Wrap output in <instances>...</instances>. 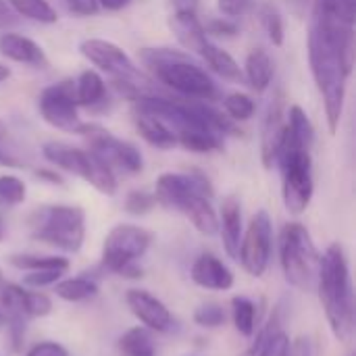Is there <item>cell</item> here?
Returning a JSON list of instances; mask_svg holds the SVG:
<instances>
[{"label":"cell","mask_w":356,"mask_h":356,"mask_svg":"<svg viewBox=\"0 0 356 356\" xmlns=\"http://www.w3.org/2000/svg\"><path fill=\"white\" fill-rule=\"evenodd\" d=\"M355 31L313 13L309 60L317 90L323 98L327 127L332 134H336L342 121L346 81L350 77V67L355 65Z\"/></svg>","instance_id":"obj_1"},{"label":"cell","mask_w":356,"mask_h":356,"mask_svg":"<svg viewBox=\"0 0 356 356\" xmlns=\"http://www.w3.org/2000/svg\"><path fill=\"white\" fill-rule=\"evenodd\" d=\"M315 142V127L309 115L298 106H290L284 138L275 156V165L282 169V196L284 207L290 215H302L315 192L313 179V156L311 148Z\"/></svg>","instance_id":"obj_2"},{"label":"cell","mask_w":356,"mask_h":356,"mask_svg":"<svg viewBox=\"0 0 356 356\" xmlns=\"http://www.w3.org/2000/svg\"><path fill=\"white\" fill-rule=\"evenodd\" d=\"M319 300L338 342H348L355 334V292L348 257L342 244L334 242L321 254L317 286Z\"/></svg>","instance_id":"obj_3"},{"label":"cell","mask_w":356,"mask_h":356,"mask_svg":"<svg viewBox=\"0 0 356 356\" xmlns=\"http://www.w3.org/2000/svg\"><path fill=\"white\" fill-rule=\"evenodd\" d=\"M154 198L156 204L186 215L200 234L215 236L219 232V217L211 204L213 186L200 171L163 173L156 179Z\"/></svg>","instance_id":"obj_4"},{"label":"cell","mask_w":356,"mask_h":356,"mask_svg":"<svg viewBox=\"0 0 356 356\" xmlns=\"http://www.w3.org/2000/svg\"><path fill=\"white\" fill-rule=\"evenodd\" d=\"M142 65L159 79L163 86L171 88L184 98L213 102L219 98V88L213 77L196 65L184 50L173 48H142Z\"/></svg>","instance_id":"obj_5"},{"label":"cell","mask_w":356,"mask_h":356,"mask_svg":"<svg viewBox=\"0 0 356 356\" xmlns=\"http://www.w3.org/2000/svg\"><path fill=\"white\" fill-rule=\"evenodd\" d=\"M29 236L65 252H79L86 240V213L75 204H44L27 219Z\"/></svg>","instance_id":"obj_6"},{"label":"cell","mask_w":356,"mask_h":356,"mask_svg":"<svg viewBox=\"0 0 356 356\" xmlns=\"http://www.w3.org/2000/svg\"><path fill=\"white\" fill-rule=\"evenodd\" d=\"M280 265L290 286L313 292L317 286L321 254L302 223H286L280 234Z\"/></svg>","instance_id":"obj_7"},{"label":"cell","mask_w":356,"mask_h":356,"mask_svg":"<svg viewBox=\"0 0 356 356\" xmlns=\"http://www.w3.org/2000/svg\"><path fill=\"white\" fill-rule=\"evenodd\" d=\"M152 244V234L140 225L119 223L115 225L104 242L100 263L108 273H117L127 280L142 277V267H138V259L146 254Z\"/></svg>","instance_id":"obj_8"},{"label":"cell","mask_w":356,"mask_h":356,"mask_svg":"<svg viewBox=\"0 0 356 356\" xmlns=\"http://www.w3.org/2000/svg\"><path fill=\"white\" fill-rule=\"evenodd\" d=\"M42 154L50 165L81 177L83 181L94 186L100 194L113 196L117 192L115 173L104 163H100L90 150H81L65 142H46L42 146Z\"/></svg>","instance_id":"obj_9"},{"label":"cell","mask_w":356,"mask_h":356,"mask_svg":"<svg viewBox=\"0 0 356 356\" xmlns=\"http://www.w3.org/2000/svg\"><path fill=\"white\" fill-rule=\"evenodd\" d=\"M79 52L83 58H88L94 67L104 71L106 75L115 77V83L119 90H123L129 98H136L140 94H146L142 86L146 83L136 63L129 58V54L117 46L115 42L100 40V38H88L79 44Z\"/></svg>","instance_id":"obj_10"},{"label":"cell","mask_w":356,"mask_h":356,"mask_svg":"<svg viewBox=\"0 0 356 356\" xmlns=\"http://www.w3.org/2000/svg\"><path fill=\"white\" fill-rule=\"evenodd\" d=\"M79 136H83L88 140L90 152L104 163L113 173L115 171H123V173H140L144 169V159L142 152L125 142L119 140L117 136H113L111 131H106L100 125H92V123H83Z\"/></svg>","instance_id":"obj_11"},{"label":"cell","mask_w":356,"mask_h":356,"mask_svg":"<svg viewBox=\"0 0 356 356\" xmlns=\"http://www.w3.org/2000/svg\"><path fill=\"white\" fill-rule=\"evenodd\" d=\"M273 252V221L267 211H259L242 234L238 261L252 277H263Z\"/></svg>","instance_id":"obj_12"},{"label":"cell","mask_w":356,"mask_h":356,"mask_svg":"<svg viewBox=\"0 0 356 356\" xmlns=\"http://www.w3.org/2000/svg\"><path fill=\"white\" fill-rule=\"evenodd\" d=\"M38 111L42 119L54 129H60L67 134H79L83 127V121L79 119V113H77L75 81L71 79H63L58 83L44 88L38 98Z\"/></svg>","instance_id":"obj_13"},{"label":"cell","mask_w":356,"mask_h":356,"mask_svg":"<svg viewBox=\"0 0 356 356\" xmlns=\"http://www.w3.org/2000/svg\"><path fill=\"white\" fill-rule=\"evenodd\" d=\"M0 311L6 317L35 319L52 313V300L44 292H33L19 284L0 282Z\"/></svg>","instance_id":"obj_14"},{"label":"cell","mask_w":356,"mask_h":356,"mask_svg":"<svg viewBox=\"0 0 356 356\" xmlns=\"http://www.w3.org/2000/svg\"><path fill=\"white\" fill-rule=\"evenodd\" d=\"M125 305L131 311V315L150 332H169L173 327L171 311L161 298H156L148 290H138V288L127 290Z\"/></svg>","instance_id":"obj_15"},{"label":"cell","mask_w":356,"mask_h":356,"mask_svg":"<svg viewBox=\"0 0 356 356\" xmlns=\"http://www.w3.org/2000/svg\"><path fill=\"white\" fill-rule=\"evenodd\" d=\"M286 102H284V94L277 92L265 113L263 119V127H261V161L265 165V169H271L275 165V156L284 138V129H286Z\"/></svg>","instance_id":"obj_16"},{"label":"cell","mask_w":356,"mask_h":356,"mask_svg":"<svg viewBox=\"0 0 356 356\" xmlns=\"http://www.w3.org/2000/svg\"><path fill=\"white\" fill-rule=\"evenodd\" d=\"M190 277L196 286L213 292H227L234 288L232 269L213 252H202L196 257L190 269Z\"/></svg>","instance_id":"obj_17"},{"label":"cell","mask_w":356,"mask_h":356,"mask_svg":"<svg viewBox=\"0 0 356 356\" xmlns=\"http://www.w3.org/2000/svg\"><path fill=\"white\" fill-rule=\"evenodd\" d=\"M217 234H221L225 252L234 261H238L244 225H242V204H240V200L236 196H227L223 200L221 215H219V232Z\"/></svg>","instance_id":"obj_18"},{"label":"cell","mask_w":356,"mask_h":356,"mask_svg":"<svg viewBox=\"0 0 356 356\" xmlns=\"http://www.w3.org/2000/svg\"><path fill=\"white\" fill-rule=\"evenodd\" d=\"M0 54L6 56L8 60L21 63V65H31V67H44L48 63L40 44H35L33 40H29L21 33H13V31L0 33Z\"/></svg>","instance_id":"obj_19"},{"label":"cell","mask_w":356,"mask_h":356,"mask_svg":"<svg viewBox=\"0 0 356 356\" xmlns=\"http://www.w3.org/2000/svg\"><path fill=\"white\" fill-rule=\"evenodd\" d=\"M169 27L175 33L177 42L190 52L200 54L202 46L209 42L204 25L200 23L196 13H173L169 19Z\"/></svg>","instance_id":"obj_20"},{"label":"cell","mask_w":356,"mask_h":356,"mask_svg":"<svg viewBox=\"0 0 356 356\" xmlns=\"http://www.w3.org/2000/svg\"><path fill=\"white\" fill-rule=\"evenodd\" d=\"M134 121H136V127L140 131V136L154 148L159 150H169L175 144V138L171 136V131L150 113L146 111L144 106L140 104H134Z\"/></svg>","instance_id":"obj_21"},{"label":"cell","mask_w":356,"mask_h":356,"mask_svg":"<svg viewBox=\"0 0 356 356\" xmlns=\"http://www.w3.org/2000/svg\"><path fill=\"white\" fill-rule=\"evenodd\" d=\"M244 75H246L250 88L259 94H263L271 86L273 75H275V67H273V60L267 54V50L254 48L248 52L246 65H244Z\"/></svg>","instance_id":"obj_22"},{"label":"cell","mask_w":356,"mask_h":356,"mask_svg":"<svg viewBox=\"0 0 356 356\" xmlns=\"http://www.w3.org/2000/svg\"><path fill=\"white\" fill-rule=\"evenodd\" d=\"M200 56L204 58V63H207L219 77H223V79H227V81H242L244 73H242L240 65L236 63V58H234L229 52H225V50L219 48L217 44L207 42V44L202 46V50H200Z\"/></svg>","instance_id":"obj_23"},{"label":"cell","mask_w":356,"mask_h":356,"mask_svg":"<svg viewBox=\"0 0 356 356\" xmlns=\"http://www.w3.org/2000/svg\"><path fill=\"white\" fill-rule=\"evenodd\" d=\"M8 265H13L15 269L21 271H60L65 273L69 269V261L65 257H56V254H8L6 257Z\"/></svg>","instance_id":"obj_24"},{"label":"cell","mask_w":356,"mask_h":356,"mask_svg":"<svg viewBox=\"0 0 356 356\" xmlns=\"http://www.w3.org/2000/svg\"><path fill=\"white\" fill-rule=\"evenodd\" d=\"M106 96V86L104 79L94 71V69H86L79 73L77 81H75V100L77 106H96L98 102H102Z\"/></svg>","instance_id":"obj_25"},{"label":"cell","mask_w":356,"mask_h":356,"mask_svg":"<svg viewBox=\"0 0 356 356\" xmlns=\"http://www.w3.org/2000/svg\"><path fill=\"white\" fill-rule=\"evenodd\" d=\"M54 294L65 302H83L98 294V284L92 277H67L54 284Z\"/></svg>","instance_id":"obj_26"},{"label":"cell","mask_w":356,"mask_h":356,"mask_svg":"<svg viewBox=\"0 0 356 356\" xmlns=\"http://www.w3.org/2000/svg\"><path fill=\"white\" fill-rule=\"evenodd\" d=\"M232 319L240 336L252 338L259 330V311L254 300L248 296H234L232 298Z\"/></svg>","instance_id":"obj_27"},{"label":"cell","mask_w":356,"mask_h":356,"mask_svg":"<svg viewBox=\"0 0 356 356\" xmlns=\"http://www.w3.org/2000/svg\"><path fill=\"white\" fill-rule=\"evenodd\" d=\"M119 350L123 356H154L156 355V342L150 330L144 325L127 330L119 338Z\"/></svg>","instance_id":"obj_28"},{"label":"cell","mask_w":356,"mask_h":356,"mask_svg":"<svg viewBox=\"0 0 356 356\" xmlns=\"http://www.w3.org/2000/svg\"><path fill=\"white\" fill-rule=\"evenodd\" d=\"M6 2L15 10V15L23 19L35 21L42 25H52L58 21V15L48 0H6Z\"/></svg>","instance_id":"obj_29"},{"label":"cell","mask_w":356,"mask_h":356,"mask_svg":"<svg viewBox=\"0 0 356 356\" xmlns=\"http://www.w3.org/2000/svg\"><path fill=\"white\" fill-rule=\"evenodd\" d=\"M223 108L229 115V119H234V121H248L254 115L257 106H254V100L248 94L234 92V94H227L223 98Z\"/></svg>","instance_id":"obj_30"},{"label":"cell","mask_w":356,"mask_h":356,"mask_svg":"<svg viewBox=\"0 0 356 356\" xmlns=\"http://www.w3.org/2000/svg\"><path fill=\"white\" fill-rule=\"evenodd\" d=\"M27 196V188L23 184V179L15 177V175H2L0 177V202L6 207H17L25 200Z\"/></svg>","instance_id":"obj_31"},{"label":"cell","mask_w":356,"mask_h":356,"mask_svg":"<svg viewBox=\"0 0 356 356\" xmlns=\"http://www.w3.org/2000/svg\"><path fill=\"white\" fill-rule=\"evenodd\" d=\"M225 311L221 305L217 302H207V305H200L196 311H194V323L198 327H204V330H215V327H221L225 323Z\"/></svg>","instance_id":"obj_32"},{"label":"cell","mask_w":356,"mask_h":356,"mask_svg":"<svg viewBox=\"0 0 356 356\" xmlns=\"http://www.w3.org/2000/svg\"><path fill=\"white\" fill-rule=\"evenodd\" d=\"M154 204H156L154 194H150V192H146V190H134V192H129L127 198H125V211H127L129 215H136V217L150 213V211L154 209Z\"/></svg>","instance_id":"obj_33"},{"label":"cell","mask_w":356,"mask_h":356,"mask_svg":"<svg viewBox=\"0 0 356 356\" xmlns=\"http://www.w3.org/2000/svg\"><path fill=\"white\" fill-rule=\"evenodd\" d=\"M290 350H292L290 336L284 330H280L263 342V346L254 356H290Z\"/></svg>","instance_id":"obj_34"},{"label":"cell","mask_w":356,"mask_h":356,"mask_svg":"<svg viewBox=\"0 0 356 356\" xmlns=\"http://www.w3.org/2000/svg\"><path fill=\"white\" fill-rule=\"evenodd\" d=\"M263 23H265V29L269 33V40L275 44V46H282L284 44V19L280 17V13L271 6L265 8L263 13Z\"/></svg>","instance_id":"obj_35"},{"label":"cell","mask_w":356,"mask_h":356,"mask_svg":"<svg viewBox=\"0 0 356 356\" xmlns=\"http://www.w3.org/2000/svg\"><path fill=\"white\" fill-rule=\"evenodd\" d=\"M60 271H31L23 277V286L25 288H46V286H54L60 280Z\"/></svg>","instance_id":"obj_36"},{"label":"cell","mask_w":356,"mask_h":356,"mask_svg":"<svg viewBox=\"0 0 356 356\" xmlns=\"http://www.w3.org/2000/svg\"><path fill=\"white\" fill-rule=\"evenodd\" d=\"M252 6V0H217V8L227 19H238L246 15Z\"/></svg>","instance_id":"obj_37"},{"label":"cell","mask_w":356,"mask_h":356,"mask_svg":"<svg viewBox=\"0 0 356 356\" xmlns=\"http://www.w3.org/2000/svg\"><path fill=\"white\" fill-rule=\"evenodd\" d=\"M204 31L213 33V35H225V38H234L238 33V25L234 23V19L227 17H215L207 23Z\"/></svg>","instance_id":"obj_38"},{"label":"cell","mask_w":356,"mask_h":356,"mask_svg":"<svg viewBox=\"0 0 356 356\" xmlns=\"http://www.w3.org/2000/svg\"><path fill=\"white\" fill-rule=\"evenodd\" d=\"M25 356H69V350L58 344V342H50V340H44V342H38L33 344Z\"/></svg>","instance_id":"obj_39"},{"label":"cell","mask_w":356,"mask_h":356,"mask_svg":"<svg viewBox=\"0 0 356 356\" xmlns=\"http://www.w3.org/2000/svg\"><path fill=\"white\" fill-rule=\"evenodd\" d=\"M63 2L77 17H90V15H96L100 10L98 0H63Z\"/></svg>","instance_id":"obj_40"},{"label":"cell","mask_w":356,"mask_h":356,"mask_svg":"<svg viewBox=\"0 0 356 356\" xmlns=\"http://www.w3.org/2000/svg\"><path fill=\"white\" fill-rule=\"evenodd\" d=\"M17 25V15L15 10L8 6L6 0H0V31H6L8 27Z\"/></svg>","instance_id":"obj_41"},{"label":"cell","mask_w":356,"mask_h":356,"mask_svg":"<svg viewBox=\"0 0 356 356\" xmlns=\"http://www.w3.org/2000/svg\"><path fill=\"white\" fill-rule=\"evenodd\" d=\"M311 0H286V6L290 8V13L298 19L307 17V8H309Z\"/></svg>","instance_id":"obj_42"},{"label":"cell","mask_w":356,"mask_h":356,"mask_svg":"<svg viewBox=\"0 0 356 356\" xmlns=\"http://www.w3.org/2000/svg\"><path fill=\"white\" fill-rule=\"evenodd\" d=\"M175 6V13H196L198 0H171Z\"/></svg>","instance_id":"obj_43"},{"label":"cell","mask_w":356,"mask_h":356,"mask_svg":"<svg viewBox=\"0 0 356 356\" xmlns=\"http://www.w3.org/2000/svg\"><path fill=\"white\" fill-rule=\"evenodd\" d=\"M2 138H6V127H4V125H2V121H0V140H2ZM0 165L15 167V165H17V161H15L6 150H2V148H0Z\"/></svg>","instance_id":"obj_44"},{"label":"cell","mask_w":356,"mask_h":356,"mask_svg":"<svg viewBox=\"0 0 356 356\" xmlns=\"http://www.w3.org/2000/svg\"><path fill=\"white\" fill-rule=\"evenodd\" d=\"M131 0H98V6L100 8H106V10H121L129 4Z\"/></svg>","instance_id":"obj_45"},{"label":"cell","mask_w":356,"mask_h":356,"mask_svg":"<svg viewBox=\"0 0 356 356\" xmlns=\"http://www.w3.org/2000/svg\"><path fill=\"white\" fill-rule=\"evenodd\" d=\"M35 175H38L40 179H48L50 184H63V179H60V177H58L56 173H52V171H46V169L38 171Z\"/></svg>","instance_id":"obj_46"},{"label":"cell","mask_w":356,"mask_h":356,"mask_svg":"<svg viewBox=\"0 0 356 356\" xmlns=\"http://www.w3.org/2000/svg\"><path fill=\"white\" fill-rule=\"evenodd\" d=\"M10 77V69L8 67H4V65H0V83L2 81H6Z\"/></svg>","instance_id":"obj_47"},{"label":"cell","mask_w":356,"mask_h":356,"mask_svg":"<svg viewBox=\"0 0 356 356\" xmlns=\"http://www.w3.org/2000/svg\"><path fill=\"white\" fill-rule=\"evenodd\" d=\"M4 327H6V315H4V313L0 311V332H2Z\"/></svg>","instance_id":"obj_48"},{"label":"cell","mask_w":356,"mask_h":356,"mask_svg":"<svg viewBox=\"0 0 356 356\" xmlns=\"http://www.w3.org/2000/svg\"><path fill=\"white\" fill-rule=\"evenodd\" d=\"M4 240V221H2V217H0V242Z\"/></svg>","instance_id":"obj_49"},{"label":"cell","mask_w":356,"mask_h":356,"mask_svg":"<svg viewBox=\"0 0 356 356\" xmlns=\"http://www.w3.org/2000/svg\"><path fill=\"white\" fill-rule=\"evenodd\" d=\"M0 282H2V269H0Z\"/></svg>","instance_id":"obj_50"}]
</instances>
